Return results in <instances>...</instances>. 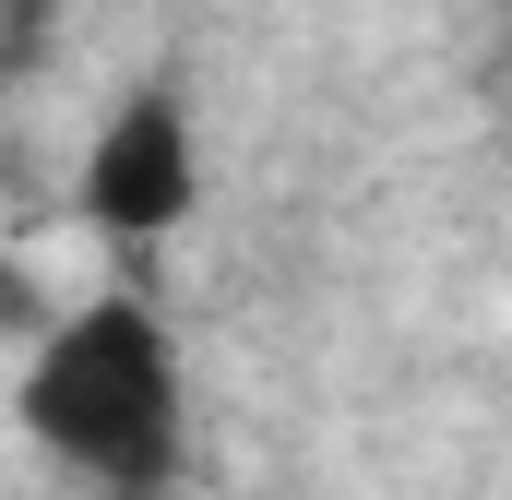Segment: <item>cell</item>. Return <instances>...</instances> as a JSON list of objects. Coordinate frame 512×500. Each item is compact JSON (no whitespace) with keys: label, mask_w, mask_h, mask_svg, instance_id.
Segmentation results:
<instances>
[{"label":"cell","mask_w":512,"mask_h":500,"mask_svg":"<svg viewBox=\"0 0 512 500\" xmlns=\"http://www.w3.org/2000/svg\"><path fill=\"white\" fill-rule=\"evenodd\" d=\"M24 429L48 465L108 500H155L179 477V346L143 298H84L24 358Z\"/></svg>","instance_id":"6da1fadb"},{"label":"cell","mask_w":512,"mask_h":500,"mask_svg":"<svg viewBox=\"0 0 512 500\" xmlns=\"http://www.w3.org/2000/svg\"><path fill=\"white\" fill-rule=\"evenodd\" d=\"M191 191H203V167H191V120H179L167 96L108 108L96 155H84V215H96L108 239H167V227L191 215Z\"/></svg>","instance_id":"7a4b0ae2"},{"label":"cell","mask_w":512,"mask_h":500,"mask_svg":"<svg viewBox=\"0 0 512 500\" xmlns=\"http://www.w3.org/2000/svg\"><path fill=\"white\" fill-rule=\"evenodd\" d=\"M0 334H36V286H24L12 262H0Z\"/></svg>","instance_id":"3957f363"}]
</instances>
